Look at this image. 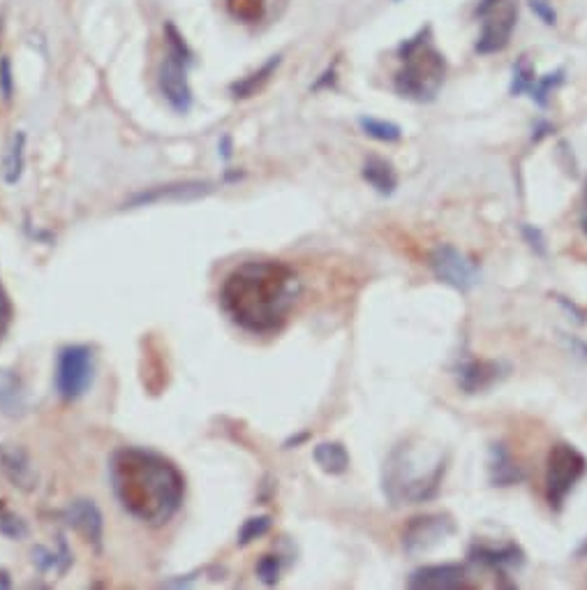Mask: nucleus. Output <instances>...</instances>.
<instances>
[{"instance_id":"nucleus-33","label":"nucleus","mask_w":587,"mask_h":590,"mask_svg":"<svg viewBox=\"0 0 587 590\" xmlns=\"http://www.w3.org/2000/svg\"><path fill=\"white\" fill-rule=\"evenodd\" d=\"M333 84H336V65H331L329 70H324L315 84L310 86V91H322V88H329Z\"/></svg>"},{"instance_id":"nucleus-29","label":"nucleus","mask_w":587,"mask_h":590,"mask_svg":"<svg viewBox=\"0 0 587 590\" xmlns=\"http://www.w3.org/2000/svg\"><path fill=\"white\" fill-rule=\"evenodd\" d=\"M0 533L12 537V540H19V537H24L28 530H26V523L21 521L19 516H14L7 510H0Z\"/></svg>"},{"instance_id":"nucleus-7","label":"nucleus","mask_w":587,"mask_h":590,"mask_svg":"<svg viewBox=\"0 0 587 590\" xmlns=\"http://www.w3.org/2000/svg\"><path fill=\"white\" fill-rule=\"evenodd\" d=\"M95 354L88 345H68L58 352L56 392L65 401H77L93 385Z\"/></svg>"},{"instance_id":"nucleus-39","label":"nucleus","mask_w":587,"mask_h":590,"mask_svg":"<svg viewBox=\"0 0 587 590\" xmlns=\"http://www.w3.org/2000/svg\"><path fill=\"white\" fill-rule=\"evenodd\" d=\"M229 144H232V139H229V137L222 139V158H225V160H229V156H232V151H229L232 146H229Z\"/></svg>"},{"instance_id":"nucleus-1","label":"nucleus","mask_w":587,"mask_h":590,"mask_svg":"<svg viewBox=\"0 0 587 590\" xmlns=\"http://www.w3.org/2000/svg\"><path fill=\"white\" fill-rule=\"evenodd\" d=\"M301 294V280L285 262L250 260L232 269L220 287V306L236 327L255 336L276 334Z\"/></svg>"},{"instance_id":"nucleus-30","label":"nucleus","mask_w":587,"mask_h":590,"mask_svg":"<svg viewBox=\"0 0 587 590\" xmlns=\"http://www.w3.org/2000/svg\"><path fill=\"white\" fill-rule=\"evenodd\" d=\"M520 232H523V239L527 241V246H530L534 253H537L539 257L546 255V236H544V232L539 230V227H534L530 223H523Z\"/></svg>"},{"instance_id":"nucleus-26","label":"nucleus","mask_w":587,"mask_h":590,"mask_svg":"<svg viewBox=\"0 0 587 590\" xmlns=\"http://www.w3.org/2000/svg\"><path fill=\"white\" fill-rule=\"evenodd\" d=\"M534 81H537V70H534L530 58L520 56L514 65V70H511L509 93L514 95V98H518V95H527Z\"/></svg>"},{"instance_id":"nucleus-16","label":"nucleus","mask_w":587,"mask_h":590,"mask_svg":"<svg viewBox=\"0 0 587 590\" xmlns=\"http://www.w3.org/2000/svg\"><path fill=\"white\" fill-rule=\"evenodd\" d=\"M488 475L493 486H514L523 479V470L516 466V461L511 459L509 449L504 445H490L488 452Z\"/></svg>"},{"instance_id":"nucleus-27","label":"nucleus","mask_w":587,"mask_h":590,"mask_svg":"<svg viewBox=\"0 0 587 590\" xmlns=\"http://www.w3.org/2000/svg\"><path fill=\"white\" fill-rule=\"evenodd\" d=\"M271 530V516L264 514V516H252V519H248L241 526L239 530V544L241 547H248V544H252L255 540H259V537H264L266 533Z\"/></svg>"},{"instance_id":"nucleus-38","label":"nucleus","mask_w":587,"mask_h":590,"mask_svg":"<svg viewBox=\"0 0 587 590\" xmlns=\"http://www.w3.org/2000/svg\"><path fill=\"white\" fill-rule=\"evenodd\" d=\"M581 225L583 232L587 234V183H585V197H583V211H581Z\"/></svg>"},{"instance_id":"nucleus-24","label":"nucleus","mask_w":587,"mask_h":590,"mask_svg":"<svg viewBox=\"0 0 587 590\" xmlns=\"http://www.w3.org/2000/svg\"><path fill=\"white\" fill-rule=\"evenodd\" d=\"M564 79H567V70L564 68H557L544 77H537V81H534L530 88V93H527V98H530L537 107L546 109L548 102H551L553 98V93L564 84Z\"/></svg>"},{"instance_id":"nucleus-2","label":"nucleus","mask_w":587,"mask_h":590,"mask_svg":"<svg viewBox=\"0 0 587 590\" xmlns=\"http://www.w3.org/2000/svg\"><path fill=\"white\" fill-rule=\"evenodd\" d=\"M109 482L123 510L148 526H165L183 505L181 470L151 449H116L109 459Z\"/></svg>"},{"instance_id":"nucleus-41","label":"nucleus","mask_w":587,"mask_h":590,"mask_svg":"<svg viewBox=\"0 0 587 590\" xmlns=\"http://www.w3.org/2000/svg\"><path fill=\"white\" fill-rule=\"evenodd\" d=\"M393 3H400V0H393Z\"/></svg>"},{"instance_id":"nucleus-8","label":"nucleus","mask_w":587,"mask_h":590,"mask_svg":"<svg viewBox=\"0 0 587 590\" xmlns=\"http://www.w3.org/2000/svg\"><path fill=\"white\" fill-rule=\"evenodd\" d=\"M428 267L442 285H449L451 290L460 294L472 292L481 283V271L477 264L449 243H442L430 253Z\"/></svg>"},{"instance_id":"nucleus-37","label":"nucleus","mask_w":587,"mask_h":590,"mask_svg":"<svg viewBox=\"0 0 587 590\" xmlns=\"http://www.w3.org/2000/svg\"><path fill=\"white\" fill-rule=\"evenodd\" d=\"M7 317H10V304H7V297H5L3 287H0V322H5Z\"/></svg>"},{"instance_id":"nucleus-14","label":"nucleus","mask_w":587,"mask_h":590,"mask_svg":"<svg viewBox=\"0 0 587 590\" xmlns=\"http://www.w3.org/2000/svg\"><path fill=\"white\" fill-rule=\"evenodd\" d=\"M458 385L465 394H477L490 389L497 380L502 378L500 364L497 361H465V364L458 366Z\"/></svg>"},{"instance_id":"nucleus-31","label":"nucleus","mask_w":587,"mask_h":590,"mask_svg":"<svg viewBox=\"0 0 587 590\" xmlns=\"http://www.w3.org/2000/svg\"><path fill=\"white\" fill-rule=\"evenodd\" d=\"M530 3V10L534 17L539 21H544L546 26H555L557 24V12L553 3H548V0H527Z\"/></svg>"},{"instance_id":"nucleus-15","label":"nucleus","mask_w":587,"mask_h":590,"mask_svg":"<svg viewBox=\"0 0 587 590\" xmlns=\"http://www.w3.org/2000/svg\"><path fill=\"white\" fill-rule=\"evenodd\" d=\"M470 560L477 565L490 567V570L504 572V570H514V567L523 565L525 556L516 544H504V547L500 549L484 547V544H474V547L470 549Z\"/></svg>"},{"instance_id":"nucleus-19","label":"nucleus","mask_w":587,"mask_h":590,"mask_svg":"<svg viewBox=\"0 0 587 590\" xmlns=\"http://www.w3.org/2000/svg\"><path fill=\"white\" fill-rule=\"evenodd\" d=\"M280 63H282V56L280 54L278 56H271L269 61H266L259 70L252 72V75L243 77L239 81H234L229 91H232L234 98H250V95H255L259 91V88H262L266 84V81H269L273 75H276V70L280 68Z\"/></svg>"},{"instance_id":"nucleus-13","label":"nucleus","mask_w":587,"mask_h":590,"mask_svg":"<svg viewBox=\"0 0 587 590\" xmlns=\"http://www.w3.org/2000/svg\"><path fill=\"white\" fill-rule=\"evenodd\" d=\"M65 519H68L70 526L77 530L88 544H93V547L98 549L102 547L104 521H102V512L98 510V505H95L93 500H74V503L68 507V512H65Z\"/></svg>"},{"instance_id":"nucleus-23","label":"nucleus","mask_w":587,"mask_h":590,"mask_svg":"<svg viewBox=\"0 0 587 590\" xmlns=\"http://www.w3.org/2000/svg\"><path fill=\"white\" fill-rule=\"evenodd\" d=\"M361 130L366 132L370 139L382 144H396L403 139V128L393 121H384V118H375V116H361L359 118Z\"/></svg>"},{"instance_id":"nucleus-17","label":"nucleus","mask_w":587,"mask_h":590,"mask_svg":"<svg viewBox=\"0 0 587 590\" xmlns=\"http://www.w3.org/2000/svg\"><path fill=\"white\" fill-rule=\"evenodd\" d=\"M361 176H363V181H366L368 186L375 190V193H380L384 197L396 193L398 174H396V169H393V165L389 160L377 158V156L368 158L366 162H363Z\"/></svg>"},{"instance_id":"nucleus-5","label":"nucleus","mask_w":587,"mask_h":590,"mask_svg":"<svg viewBox=\"0 0 587 590\" xmlns=\"http://www.w3.org/2000/svg\"><path fill=\"white\" fill-rule=\"evenodd\" d=\"M195 56L185 42L183 33L178 31L176 24L167 21L165 24V56H162L158 70V86L162 98L167 105L178 114H188L192 107V88L188 79V70Z\"/></svg>"},{"instance_id":"nucleus-34","label":"nucleus","mask_w":587,"mask_h":590,"mask_svg":"<svg viewBox=\"0 0 587 590\" xmlns=\"http://www.w3.org/2000/svg\"><path fill=\"white\" fill-rule=\"evenodd\" d=\"M564 341L569 343L571 354H578V357L587 359V345L583 341H578V338H569V336H564Z\"/></svg>"},{"instance_id":"nucleus-6","label":"nucleus","mask_w":587,"mask_h":590,"mask_svg":"<svg viewBox=\"0 0 587 590\" xmlns=\"http://www.w3.org/2000/svg\"><path fill=\"white\" fill-rule=\"evenodd\" d=\"M587 472L585 456L571 445H555L546 463V500L553 512H562L564 503Z\"/></svg>"},{"instance_id":"nucleus-18","label":"nucleus","mask_w":587,"mask_h":590,"mask_svg":"<svg viewBox=\"0 0 587 590\" xmlns=\"http://www.w3.org/2000/svg\"><path fill=\"white\" fill-rule=\"evenodd\" d=\"M312 459L329 475H345L349 470V454L340 442H319L312 452Z\"/></svg>"},{"instance_id":"nucleus-4","label":"nucleus","mask_w":587,"mask_h":590,"mask_svg":"<svg viewBox=\"0 0 587 590\" xmlns=\"http://www.w3.org/2000/svg\"><path fill=\"white\" fill-rule=\"evenodd\" d=\"M400 70L393 77V88L400 98L412 102H433L447 79V58L435 47L433 26L426 24L412 38L398 44Z\"/></svg>"},{"instance_id":"nucleus-22","label":"nucleus","mask_w":587,"mask_h":590,"mask_svg":"<svg viewBox=\"0 0 587 590\" xmlns=\"http://www.w3.org/2000/svg\"><path fill=\"white\" fill-rule=\"evenodd\" d=\"M0 408L7 415H17L24 410V389L14 373L0 371Z\"/></svg>"},{"instance_id":"nucleus-9","label":"nucleus","mask_w":587,"mask_h":590,"mask_svg":"<svg viewBox=\"0 0 587 590\" xmlns=\"http://www.w3.org/2000/svg\"><path fill=\"white\" fill-rule=\"evenodd\" d=\"M518 26V3L514 0H502L481 17V31L474 42V51L481 56L500 54L509 47L514 31Z\"/></svg>"},{"instance_id":"nucleus-35","label":"nucleus","mask_w":587,"mask_h":590,"mask_svg":"<svg viewBox=\"0 0 587 590\" xmlns=\"http://www.w3.org/2000/svg\"><path fill=\"white\" fill-rule=\"evenodd\" d=\"M534 132H537V135H532V142H541V139H544L548 132H553V125L546 123V121H539L537 128H534Z\"/></svg>"},{"instance_id":"nucleus-21","label":"nucleus","mask_w":587,"mask_h":590,"mask_svg":"<svg viewBox=\"0 0 587 590\" xmlns=\"http://www.w3.org/2000/svg\"><path fill=\"white\" fill-rule=\"evenodd\" d=\"M3 470L5 475L12 479L14 486H21V489H33L35 484V472L31 468V463L24 454L19 452H7L3 454Z\"/></svg>"},{"instance_id":"nucleus-11","label":"nucleus","mask_w":587,"mask_h":590,"mask_svg":"<svg viewBox=\"0 0 587 590\" xmlns=\"http://www.w3.org/2000/svg\"><path fill=\"white\" fill-rule=\"evenodd\" d=\"M407 586L414 590H458L467 588V572L463 565H428L410 574Z\"/></svg>"},{"instance_id":"nucleus-36","label":"nucleus","mask_w":587,"mask_h":590,"mask_svg":"<svg viewBox=\"0 0 587 590\" xmlns=\"http://www.w3.org/2000/svg\"><path fill=\"white\" fill-rule=\"evenodd\" d=\"M497 3H502V0H479V5L474 7V17L481 19L490 10V7H495Z\"/></svg>"},{"instance_id":"nucleus-20","label":"nucleus","mask_w":587,"mask_h":590,"mask_svg":"<svg viewBox=\"0 0 587 590\" xmlns=\"http://www.w3.org/2000/svg\"><path fill=\"white\" fill-rule=\"evenodd\" d=\"M24 165H26V135L24 132H14L10 144H7L5 151V160H3V176L5 183L14 186L24 174Z\"/></svg>"},{"instance_id":"nucleus-12","label":"nucleus","mask_w":587,"mask_h":590,"mask_svg":"<svg viewBox=\"0 0 587 590\" xmlns=\"http://www.w3.org/2000/svg\"><path fill=\"white\" fill-rule=\"evenodd\" d=\"M213 190L211 183L206 181H185V183H169V186H158L151 190H144L130 199L128 209L146 204H160V202H190V199H199L208 195Z\"/></svg>"},{"instance_id":"nucleus-25","label":"nucleus","mask_w":587,"mask_h":590,"mask_svg":"<svg viewBox=\"0 0 587 590\" xmlns=\"http://www.w3.org/2000/svg\"><path fill=\"white\" fill-rule=\"evenodd\" d=\"M227 12L239 24H259L269 12V0H227Z\"/></svg>"},{"instance_id":"nucleus-28","label":"nucleus","mask_w":587,"mask_h":590,"mask_svg":"<svg viewBox=\"0 0 587 590\" xmlns=\"http://www.w3.org/2000/svg\"><path fill=\"white\" fill-rule=\"evenodd\" d=\"M282 572V563L278 556H264L257 563V577L264 586H276Z\"/></svg>"},{"instance_id":"nucleus-10","label":"nucleus","mask_w":587,"mask_h":590,"mask_svg":"<svg viewBox=\"0 0 587 590\" xmlns=\"http://www.w3.org/2000/svg\"><path fill=\"white\" fill-rule=\"evenodd\" d=\"M456 533V523L449 514H426L416 516L410 521V526L405 528L403 535V549L410 556H419V553H426L437 544L447 540Z\"/></svg>"},{"instance_id":"nucleus-32","label":"nucleus","mask_w":587,"mask_h":590,"mask_svg":"<svg viewBox=\"0 0 587 590\" xmlns=\"http://www.w3.org/2000/svg\"><path fill=\"white\" fill-rule=\"evenodd\" d=\"M0 91H3L5 100H10L12 93H14V79H12L10 58H3V61H0Z\"/></svg>"},{"instance_id":"nucleus-40","label":"nucleus","mask_w":587,"mask_h":590,"mask_svg":"<svg viewBox=\"0 0 587 590\" xmlns=\"http://www.w3.org/2000/svg\"><path fill=\"white\" fill-rule=\"evenodd\" d=\"M576 556H587V542H585V547H581L576 551Z\"/></svg>"},{"instance_id":"nucleus-3","label":"nucleus","mask_w":587,"mask_h":590,"mask_svg":"<svg viewBox=\"0 0 587 590\" xmlns=\"http://www.w3.org/2000/svg\"><path fill=\"white\" fill-rule=\"evenodd\" d=\"M447 461L440 454L433 459L412 447V442H400L384 461L382 491L393 507L419 505L433 500L440 493Z\"/></svg>"}]
</instances>
